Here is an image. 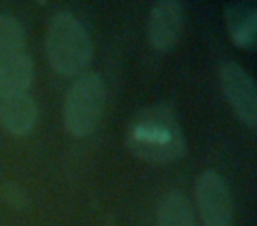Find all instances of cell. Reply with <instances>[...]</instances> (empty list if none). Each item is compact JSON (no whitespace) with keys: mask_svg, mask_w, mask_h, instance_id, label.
<instances>
[{"mask_svg":"<svg viewBox=\"0 0 257 226\" xmlns=\"http://www.w3.org/2000/svg\"><path fill=\"white\" fill-rule=\"evenodd\" d=\"M37 120V104L29 94L0 99V124L15 136H25Z\"/></svg>","mask_w":257,"mask_h":226,"instance_id":"obj_7","label":"cell"},{"mask_svg":"<svg viewBox=\"0 0 257 226\" xmlns=\"http://www.w3.org/2000/svg\"><path fill=\"white\" fill-rule=\"evenodd\" d=\"M159 226H196L189 201L180 193H171L161 201L157 212Z\"/></svg>","mask_w":257,"mask_h":226,"instance_id":"obj_11","label":"cell"},{"mask_svg":"<svg viewBox=\"0 0 257 226\" xmlns=\"http://www.w3.org/2000/svg\"><path fill=\"white\" fill-rule=\"evenodd\" d=\"M196 198L204 226L232 224V198L218 173L203 172L196 180Z\"/></svg>","mask_w":257,"mask_h":226,"instance_id":"obj_5","label":"cell"},{"mask_svg":"<svg viewBox=\"0 0 257 226\" xmlns=\"http://www.w3.org/2000/svg\"><path fill=\"white\" fill-rule=\"evenodd\" d=\"M23 53L27 51L22 25L11 16H0V67Z\"/></svg>","mask_w":257,"mask_h":226,"instance_id":"obj_10","label":"cell"},{"mask_svg":"<svg viewBox=\"0 0 257 226\" xmlns=\"http://www.w3.org/2000/svg\"><path fill=\"white\" fill-rule=\"evenodd\" d=\"M104 106V87L95 72H85L71 85L65 97L64 120L69 133L86 136L95 129Z\"/></svg>","mask_w":257,"mask_h":226,"instance_id":"obj_3","label":"cell"},{"mask_svg":"<svg viewBox=\"0 0 257 226\" xmlns=\"http://www.w3.org/2000/svg\"><path fill=\"white\" fill-rule=\"evenodd\" d=\"M125 145L136 158L169 165L182 159L185 138L169 104H154L138 111L125 133Z\"/></svg>","mask_w":257,"mask_h":226,"instance_id":"obj_1","label":"cell"},{"mask_svg":"<svg viewBox=\"0 0 257 226\" xmlns=\"http://www.w3.org/2000/svg\"><path fill=\"white\" fill-rule=\"evenodd\" d=\"M183 32V9L175 0L159 2L148 20V39L159 51H171Z\"/></svg>","mask_w":257,"mask_h":226,"instance_id":"obj_6","label":"cell"},{"mask_svg":"<svg viewBox=\"0 0 257 226\" xmlns=\"http://www.w3.org/2000/svg\"><path fill=\"white\" fill-rule=\"evenodd\" d=\"M218 80L236 117L248 129H255L257 94L250 74L234 62H224L218 69Z\"/></svg>","mask_w":257,"mask_h":226,"instance_id":"obj_4","label":"cell"},{"mask_svg":"<svg viewBox=\"0 0 257 226\" xmlns=\"http://www.w3.org/2000/svg\"><path fill=\"white\" fill-rule=\"evenodd\" d=\"M225 25L236 46L252 50L255 46L257 9L250 2H231L225 8Z\"/></svg>","mask_w":257,"mask_h":226,"instance_id":"obj_8","label":"cell"},{"mask_svg":"<svg viewBox=\"0 0 257 226\" xmlns=\"http://www.w3.org/2000/svg\"><path fill=\"white\" fill-rule=\"evenodd\" d=\"M34 80V64L27 53L0 67V99L29 94Z\"/></svg>","mask_w":257,"mask_h":226,"instance_id":"obj_9","label":"cell"},{"mask_svg":"<svg viewBox=\"0 0 257 226\" xmlns=\"http://www.w3.org/2000/svg\"><path fill=\"white\" fill-rule=\"evenodd\" d=\"M46 51L51 67L58 74L76 76L92 60V41L76 16L58 13L48 27Z\"/></svg>","mask_w":257,"mask_h":226,"instance_id":"obj_2","label":"cell"}]
</instances>
